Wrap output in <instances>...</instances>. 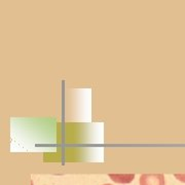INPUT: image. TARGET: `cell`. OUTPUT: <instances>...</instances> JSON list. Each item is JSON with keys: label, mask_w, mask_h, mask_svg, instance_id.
Masks as SVG:
<instances>
[{"label": "cell", "mask_w": 185, "mask_h": 185, "mask_svg": "<svg viewBox=\"0 0 185 185\" xmlns=\"http://www.w3.org/2000/svg\"><path fill=\"white\" fill-rule=\"evenodd\" d=\"M175 177H176L177 179H178V180L185 182V175H178V174H176Z\"/></svg>", "instance_id": "obj_3"}, {"label": "cell", "mask_w": 185, "mask_h": 185, "mask_svg": "<svg viewBox=\"0 0 185 185\" xmlns=\"http://www.w3.org/2000/svg\"><path fill=\"white\" fill-rule=\"evenodd\" d=\"M109 177L113 181L117 182V183H130L134 180L135 175L134 174H109Z\"/></svg>", "instance_id": "obj_2"}, {"label": "cell", "mask_w": 185, "mask_h": 185, "mask_svg": "<svg viewBox=\"0 0 185 185\" xmlns=\"http://www.w3.org/2000/svg\"><path fill=\"white\" fill-rule=\"evenodd\" d=\"M140 185H166L163 174H143L139 180Z\"/></svg>", "instance_id": "obj_1"}, {"label": "cell", "mask_w": 185, "mask_h": 185, "mask_svg": "<svg viewBox=\"0 0 185 185\" xmlns=\"http://www.w3.org/2000/svg\"><path fill=\"white\" fill-rule=\"evenodd\" d=\"M104 185H112V184H104Z\"/></svg>", "instance_id": "obj_4"}]
</instances>
